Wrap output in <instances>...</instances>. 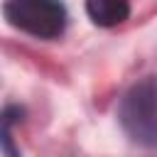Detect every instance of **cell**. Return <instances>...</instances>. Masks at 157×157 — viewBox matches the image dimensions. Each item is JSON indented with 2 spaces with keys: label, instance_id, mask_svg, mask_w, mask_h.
<instances>
[{
  "label": "cell",
  "instance_id": "obj_1",
  "mask_svg": "<svg viewBox=\"0 0 157 157\" xmlns=\"http://www.w3.org/2000/svg\"><path fill=\"white\" fill-rule=\"evenodd\" d=\"M118 118L132 142L157 147V76L137 81L123 96Z\"/></svg>",
  "mask_w": 157,
  "mask_h": 157
},
{
  "label": "cell",
  "instance_id": "obj_2",
  "mask_svg": "<svg viewBox=\"0 0 157 157\" xmlns=\"http://www.w3.org/2000/svg\"><path fill=\"white\" fill-rule=\"evenodd\" d=\"M5 20L39 39H54L66 27V7L59 0H5Z\"/></svg>",
  "mask_w": 157,
  "mask_h": 157
},
{
  "label": "cell",
  "instance_id": "obj_3",
  "mask_svg": "<svg viewBox=\"0 0 157 157\" xmlns=\"http://www.w3.org/2000/svg\"><path fill=\"white\" fill-rule=\"evenodd\" d=\"M86 15L98 27H115L128 20L130 5L128 0H86Z\"/></svg>",
  "mask_w": 157,
  "mask_h": 157
}]
</instances>
